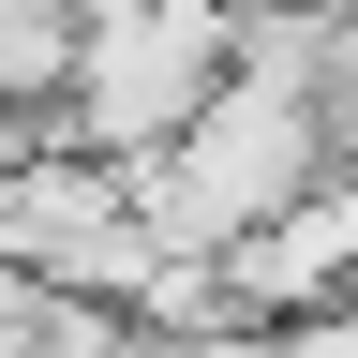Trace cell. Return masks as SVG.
<instances>
[{
  "mask_svg": "<svg viewBox=\"0 0 358 358\" xmlns=\"http://www.w3.org/2000/svg\"><path fill=\"white\" fill-rule=\"evenodd\" d=\"M358 164V134L313 105V90H224V105L179 134L164 164H134V209H150V239L164 254H194V268H224L254 239V224H284L299 194H329V179Z\"/></svg>",
  "mask_w": 358,
  "mask_h": 358,
  "instance_id": "1",
  "label": "cell"
},
{
  "mask_svg": "<svg viewBox=\"0 0 358 358\" xmlns=\"http://www.w3.org/2000/svg\"><path fill=\"white\" fill-rule=\"evenodd\" d=\"M224 90H239V0H105L60 90V150L90 164H164Z\"/></svg>",
  "mask_w": 358,
  "mask_h": 358,
  "instance_id": "2",
  "label": "cell"
},
{
  "mask_svg": "<svg viewBox=\"0 0 358 358\" xmlns=\"http://www.w3.org/2000/svg\"><path fill=\"white\" fill-rule=\"evenodd\" d=\"M329 299H358V164L224 254V313H239V329H254V313H284V329H299V313H329Z\"/></svg>",
  "mask_w": 358,
  "mask_h": 358,
  "instance_id": "3",
  "label": "cell"
},
{
  "mask_svg": "<svg viewBox=\"0 0 358 358\" xmlns=\"http://www.w3.org/2000/svg\"><path fill=\"white\" fill-rule=\"evenodd\" d=\"M120 358H268V329H134Z\"/></svg>",
  "mask_w": 358,
  "mask_h": 358,
  "instance_id": "4",
  "label": "cell"
}]
</instances>
